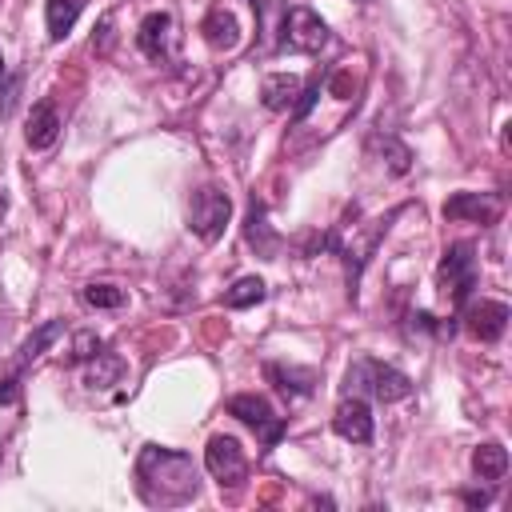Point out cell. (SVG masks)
<instances>
[{
    "label": "cell",
    "instance_id": "cell-1",
    "mask_svg": "<svg viewBox=\"0 0 512 512\" xmlns=\"http://www.w3.org/2000/svg\"><path fill=\"white\" fill-rule=\"evenodd\" d=\"M136 484H140V496L148 504L176 508V504H188L200 492V468L180 448L148 444L136 460Z\"/></svg>",
    "mask_w": 512,
    "mask_h": 512
},
{
    "label": "cell",
    "instance_id": "cell-2",
    "mask_svg": "<svg viewBox=\"0 0 512 512\" xmlns=\"http://www.w3.org/2000/svg\"><path fill=\"white\" fill-rule=\"evenodd\" d=\"M360 392H372L376 400L384 404H396V400H408L412 396V380L392 368V364H380V360H356L344 376V396H360Z\"/></svg>",
    "mask_w": 512,
    "mask_h": 512
},
{
    "label": "cell",
    "instance_id": "cell-3",
    "mask_svg": "<svg viewBox=\"0 0 512 512\" xmlns=\"http://www.w3.org/2000/svg\"><path fill=\"white\" fill-rule=\"evenodd\" d=\"M228 220H232V196L224 188L204 184V188L192 192V200H188V228H192V236H200L204 244H216L224 236Z\"/></svg>",
    "mask_w": 512,
    "mask_h": 512
},
{
    "label": "cell",
    "instance_id": "cell-4",
    "mask_svg": "<svg viewBox=\"0 0 512 512\" xmlns=\"http://www.w3.org/2000/svg\"><path fill=\"white\" fill-rule=\"evenodd\" d=\"M328 44V24L308 8V4H296V8H284V24H280V48H292V52H320Z\"/></svg>",
    "mask_w": 512,
    "mask_h": 512
},
{
    "label": "cell",
    "instance_id": "cell-5",
    "mask_svg": "<svg viewBox=\"0 0 512 512\" xmlns=\"http://www.w3.org/2000/svg\"><path fill=\"white\" fill-rule=\"evenodd\" d=\"M472 252H476L472 244H452L436 268V284L452 304H464L468 292L476 288V256Z\"/></svg>",
    "mask_w": 512,
    "mask_h": 512
},
{
    "label": "cell",
    "instance_id": "cell-6",
    "mask_svg": "<svg viewBox=\"0 0 512 512\" xmlns=\"http://www.w3.org/2000/svg\"><path fill=\"white\" fill-rule=\"evenodd\" d=\"M228 416H236V420H244L248 428H256L260 440H264V448H276V440L284 436V416H276L272 400L260 396V392H240V396H232V400H228Z\"/></svg>",
    "mask_w": 512,
    "mask_h": 512
},
{
    "label": "cell",
    "instance_id": "cell-7",
    "mask_svg": "<svg viewBox=\"0 0 512 512\" xmlns=\"http://www.w3.org/2000/svg\"><path fill=\"white\" fill-rule=\"evenodd\" d=\"M204 468L212 472V480H216L220 488H240L244 476H248V460H244L240 440L216 432V436L208 440V448H204Z\"/></svg>",
    "mask_w": 512,
    "mask_h": 512
},
{
    "label": "cell",
    "instance_id": "cell-8",
    "mask_svg": "<svg viewBox=\"0 0 512 512\" xmlns=\"http://www.w3.org/2000/svg\"><path fill=\"white\" fill-rule=\"evenodd\" d=\"M504 212V196L500 192H452L444 200V220H460V224H496Z\"/></svg>",
    "mask_w": 512,
    "mask_h": 512
},
{
    "label": "cell",
    "instance_id": "cell-9",
    "mask_svg": "<svg viewBox=\"0 0 512 512\" xmlns=\"http://www.w3.org/2000/svg\"><path fill=\"white\" fill-rule=\"evenodd\" d=\"M136 48L152 64L172 60V48H176V20H172V12H148L140 20V28H136Z\"/></svg>",
    "mask_w": 512,
    "mask_h": 512
},
{
    "label": "cell",
    "instance_id": "cell-10",
    "mask_svg": "<svg viewBox=\"0 0 512 512\" xmlns=\"http://www.w3.org/2000/svg\"><path fill=\"white\" fill-rule=\"evenodd\" d=\"M508 320H512V308H508L504 300L480 296V300H468V304H464V324H468V332H472L476 340H484V344L500 340L504 328H508Z\"/></svg>",
    "mask_w": 512,
    "mask_h": 512
},
{
    "label": "cell",
    "instance_id": "cell-11",
    "mask_svg": "<svg viewBox=\"0 0 512 512\" xmlns=\"http://www.w3.org/2000/svg\"><path fill=\"white\" fill-rule=\"evenodd\" d=\"M332 428L340 440L348 444H368L372 440V408L364 396H344L336 404V416H332Z\"/></svg>",
    "mask_w": 512,
    "mask_h": 512
},
{
    "label": "cell",
    "instance_id": "cell-12",
    "mask_svg": "<svg viewBox=\"0 0 512 512\" xmlns=\"http://www.w3.org/2000/svg\"><path fill=\"white\" fill-rule=\"evenodd\" d=\"M60 128H64V124H60V112H56L52 100H36V104L28 108V116H24V140H28L32 152L52 148L56 136H60Z\"/></svg>",
    "mask_w": 512,
    "mask_h": 512
},
{
    "label": "cell",
    "instance_id": "cell-13",
    "mask_svg": "<svg viewBox=\"0 0 512 512\" xmlns=\"http://www.w3.org/2000/svg\"><path fill=\"white\" fill-rule=\"evenodd\" d=\"M200 32H204V40H208L212 48H220V52H232V48L240 44V20H236L228 8H212V12L204 16Z\"/></svg>",
    "mask_w": 512,
    "mask_h": 512
},
{
    "label": "cell",
    "instance_id": "cell-14",
    "mask_svg": "<svg viewBox=\"0 0 512 512\" xmlns=\"http://www.w3.org/2000/svg\"><path fill=\"white\" fill-rule=\"evenodd\" d=\"M296 96H300V76H292V72H272V76H264V84H260V100H264L268 112L292 108Z\"/></svg>",
    "mask_w": 512,
    "mask_h": 512
},
{
    "label": "cell",
    "instance_id": "cell-15",
    "mask_svg": "<svg viewBox=\"0 0 512 512\" xmlns=\"http://www.w3.org/2000/svg\"><path fill=\"white\" fill-rule=\"evenodd\" d=\"M472 472H476V480H488V484L504 480V472H508V448L496 444V440L476 444V452H472Z\"/></svg>",
    "mask_w": 512,
    "mask_h": 512
},
{
    "label": "cell",
    "instance_id": "cell-16",
    "mask_svg": "<svg viewBox=\"0 0 512 512\" xmlns=\"http://www.w3.org/2000/svg\"><path fill=\"white\" fill-rule=\"evenodd\" d=\"M244 236H248V244L256 248V256H264V260H272L276 248H280V236L268 228V216H264V204H260V200H252V208H248V228H244Z\"/></svg>",
    "mask_w": 512,
    "mask_h": 512
},
{
    "label": "cell",
    "instance_id": "cell-17",
    "mask_svg": "<svg viewBox=\"0 0 512 512\" xmlns=\"http://www.w3.org/2000/svg\"><path fill=\"white\" fill-rule=\"evenodd\" d=\"M124 372H128V364L116 352H96L92 364L84 368V384L88 388H112V384L124 380Z\"/></svg>",
    "mask_w": 512,
    "mask_h": 512
},
{
    "label": "cell",
    "instance_id": "cell-18",
    "mask_svg": "<svg viewBox=\"0 0 512 512\" xmlns=\"http://www.w3.org/2000/svg\"><path fill=\"white\" fill-rule=\"evenodd\" d=\"M80 0H48V8H44V24H48V40H64L72 28H76V20H80Z\"/></svg>",
    "mask_w": 512,
    "mask_h": 512
},
{
    "label": "cell",
    "instance_id": "cell-19",
    "mask_svg": "<svg viewBox=\"0 0 512 512\" xmlns=\"http://www.w3.org/2000/svg\"><path fill=\"white\" fill-rule=\"evenodd\" d=\"M264 296H268V284L260 280V276H240L232 288H224V308H256V304H264Z\"/></svg>",
    "mask_w": 512,
    "mask_h": 512
},
{
    "label": "cell",
    "instance_id": "cell-20",
    "mask_svg": "<svg viewBox=\"0 0 512 512\" xmlns=\"http://www.w3.org/2000/svg\"><path fill=\"white\" fill-rule=\"evenodd\" d=\"M268 380H276L280 392L288 396H308L312 384H316V372L312 368H284V364H268Z\"/></svg>",
    "mask_w": 512,
    "mask_h": 512
},
{
    "label": "cell",
    "instance_id": "cell-21",
    "mask_svg": "<svg viewBox=\"0 0 512 512\" xmlns=\"http://www.w3.org/2000/svg\"><path fill=\"white\" fill-rule=\"evenodd\" d=\"M84 304L88 308H124L128 304V292L116 288V284H108V280H92V284H84Z\"/></svg>",
    "mask_w": 512,
    "mask_h": 512
},
{
    "label": "cell",
    "instance_id": "cell-22",
    "mask_svg": "<svg viewBox=\"0 0 512 512\" xmlns=\"http://www.w3.org/2000/svg\"><path fill=\"white\" fill-rule=\"evenodd\" d=\"M60 332H64V320H44L40 328H32V336L24 340V360H36V356H44L56 340H60Z\"/></svg>",
    "mask_w": 512,
    "mask_h": 512
},
{
    "label": "cell",
    "instance_id": "cell-23",
    "mask_svg": "<svg viewBox=\"0 0 512 512\" xmlns=\"http://www.w3.org/2000/svg\"><path fill=\"white\" fill-rule=\"evenodd\" d=\"M368 148L388 152V168H392L396 176H404V172H408V164H412V152H408L396 136H372V140H368Z\"/></svg>",
    "mask_w": 512,
    "mask_h": 512
},
{
    "label": "cell",
    "instance_id": "cell-24",
    "mask_svg": "<svg viewBox=\"0 0 512 512\" xmlns=\"http://www.w3.org/2000/svg\"><path fill=\"white\" fill-rule=\"evenodd\" d=\"M96 352H104V340L96 332H76L72 336V360H92Z\"/></svg>",
    "mask_w": 512,
    "mask_h": 512
},
{
    "label": "cell",
    "instance_id": "cell-25",
    "mask_svg": "<svg viewBox=\"0 0 512 512\" xmlns=\"http://www.w3.org/2000/svg\"><path fill=\"white\" fill-rule=\"evenodd\" d=\"M316 96H320V76H316L308 88H300V96H296V104H292V120H304L308 108L316 104Z\"/></svg>",
    "mask_w": 512,
    "mask_h": 512
},
{
    "label": "cell",
    "instance_id": "cell-26",
    "mask_svg": "<svg viewBox=\"0 0 512 512\" xmlns=\"http://www.w3.org/2000/svg\"><path fill=\"white\" fill-rule=\"evenodd\" d=\"M464 504H472V508H484V504H492V492H464Z\"/></svg>",
    "mask_w": 512,
    "mask_h": 512
},
{
    "label": "cell",
    "instance_id": "cell-27",
    "mask_svg": "<svg viewBox=\"0 0 512 512\" xmlns=\"http://www.w3.org/2000/svg\"><path fill=\"white\" fill-rule=\"evenodd\" d=\"M108 32H112V16L100 20V52H108Z\"/></svg>",
    "mask_w": 512,
    "mask_h": 512
},
{
    "label": "cell",
    "instance_id": "cell-28",
    "mask_svg": "<svg viewBox=\"0 0 512 512\" xmlns=\"http://www.w3.org/2000/svg\"><path fill=\"white\" fill-rule=\"evenodd\" d=\"M12 396H16V380H4V384H0V404H8Z\"/></svg>",
    "mask_w": 512,
    "mask_h": 512
},
{
    "label": "cell",
    "instance_id": "cell-29",
    "mask_svg": "<svg viewBox=\"0 0 512 512\" xmlns=\"http://www.w3.org/2000/svg\"><path fill=\"white\" fill-rule=\"evenodd\" d=\"M0 76H4V56H0Z\"/></svg>",
    "mask_w": 512,
    "mask_h": 512
}]
</instances>
